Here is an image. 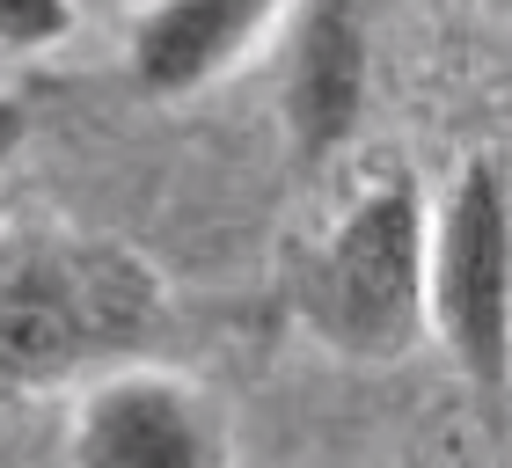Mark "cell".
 Instances as JSON below:
<instances>
[{
	"label": "cell",
	"mask_w": 512,
	"mask_h": 468,
	"mask_svg": "<svg viewBox=\"0 0 512 468\" xmlns=\"http://www.w3.org/2000/svg\"><path fill=\"white\" fill-rule=\"evenodd\" d=\"M278 103H286V132L293 147L322 161L337 154L344 139L359 132L366 110V37L359 15L344 0H322V8L286 22V74H278Z\"/></svg>",
	"instance_id": "obj_6"
},
{
	"label": "cell",
	"mask_w": 512,
	"mask_h": 468,
	"mask_svg": "<svg viewBox=\"0 0 512 468\" xmlns=\"http://www.w3.org/2000/svg\"><path fill=\"white\" fill-rule=\"evenodd\" d=\"M425 271H432V205L395 169L366 183L330 220V234L308 249V264L293 278V300L322 351L388 366L410 359L417 337H432Z\"/></svg>",
	"instance_id": "obj_2"
},
{
	"label": "cell",
	"mask_w": 512,
	"mask_h": 468,
	"mask_svg": "<svg viewBox=\"0 0 512 468\" xmlns=\"http://www.w3.org/2000/svg\"><path fill=\"white\" fill-rule=\"evenodd\" d=\"M432 337L483 403L512 395V176L491 154L461 161L432 205Z\"/></svg>",
	"instance_id": "obj_3"
},
{
	"label": "cell",
	"mask_w": 512,
	"mask_h": 468,
	"mask_svg": "<svg viewBox=\"0 0 512 468\" xmlns=\"http://www.w3.org/2000/svg\"><path fill=\"white\" fill-rule=\"evenodd\" d=\"M300 0H147L125 30V74L139 96L183 103L227 81L293 22Z\"/></svg>",
	"instance_id": "obj_5"
},
{
	"label": "cell",
	"mask_w": 512,
	"mask_h": 468,
	"mask_svg": "<svg viewBox=\"0 0 512 468\" xmlns=\"http://www.w3.org/2000/svg\"><path fill=\"white\" fill-rule=\"evenodd\" d=\"M491 8H498V15H505V22H512V0H491Z\"/></svg>",
	"instance_id": "obj_9"
},
{
	"label": "cell",
	"mask_w": 512,
	"mask_h": 468,
	"mask_svg": "<svg viewBox=\"0 0 512 468\" xmlns=\"http://www.w3.org/2000/svg\"><path fill=\"white\" fill-rule=\"evenodd\" d=\"M66 468H235V425L191 373L132 359L74 395Z\"/></svg>",
	"instance_id": "obj_4"
},
{
	"label": "cell",
	"mask_w": 512,
	"mask_h": 468,
	"mask_svg": "<svg viewBox=\"0 0 512 468\" xmlns=\"http://www.w3.org/2000/svg\"><path fill=\"white\" fill-rule=\"evenodd\" d=\"M81 0H0V59H37L74 44Z\"/></svg>",
	"instance_id": "obj_7"
},
{
	"label": "cell",
	"mask_w": 512,
	"mask_h": 468,
	"mask_svg": "<svg viewBox=\"0 0 512 468\" xmlns=\"http://www.w3.org/2000/svg\"><path fill=\"white\" fill-rule=\"evenodd\" d=\"M22 147H30V103H22V96H0V176L22 161Z\"/></svg>",
	"instance_id": "obj_8"
},
{
	"label": "cell",
	"mask_w": 512,
	"mask_h": 468,
	"mask_svg": "<svg viewBox=\"0 0 512 468\" xmlns=\"http://www.w3.org/2000/svg\"><path fill=\"white\" fill-rule=\"evenodd\" d=\"M169 278L118 234L66 220H0V388H88L154 359Z\"/></svg>",
	"instance_id": "obj_1"
}]
</instances>
